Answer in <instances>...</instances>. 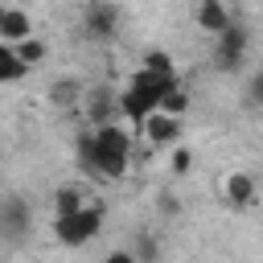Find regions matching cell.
I'll return each instance as SVG.
<instances>
[{"label": "cell", "instance_id": "cell-1", "mask_svg": "<svg viewBox=\"0 0 263 263\" xmlns=\"http://www.w3.org/2000/svg\"><path fill=\"white\" fill-rule=\"evenodd\" d=\"M78 168L95 181H119L132 164V132H123L119 123H103V127H86L74 144Z\"/></svg>", "mask_w": 263, "mask_h": 263}, {"label": "cell", "instance_id": "cell-2", "mask_svg": "<svg viewBox=\"0 0 263 263\" xmlns=\"http://www.w3.org/2000/svg\"><path fill=\"white\" fill-rule=\"evenodd\" d=\"M103 222H107V205L99 201H90V205H82L78 214H66V218H53V238L62 242V247H82V242H90L99 230H103Z\"/></svg>", "mask_w": 263, "mask_h": 263}, {"label": "cell", "instance_id": "cell-3", "mask_svg": "<svg viewBox=\"0 0 263 263\" xmlns=\"http://www.w3.org/2000/svg\"><path fill=\"white\" fill-rule=\"evenodd\" d=\"M82 33L90 41H115V33H119V4L115 0H86Z\"/></svg>", "mask_w": 263, "mask_h": 263}, {"label": "cell", "instance_id": "cell-4", "mask_svg": "<svg viewBox=\"0 0 263 263\" xmlns=\"http://www.w3.org/2000/svg\"><path fill=\"white\" fill-rule=\"evenodd\" d=\"M247 45H251V33H247L242 25H230V29L218 33V41H214V66H218L222 74H234V70L242 66V58H247Z\"/></svg>", "mask_w": 263, "mask_h": 263}, {"label": "cell", "instance_id": "cell-5", "mask_svg": "<svg viewBox=\"0 0 263 263\" xmlns=\"http://www.w3.org/2000/svg\"><path fill=\"white\" fill-rule=\"evenodd\" d=\"M140 132H144V140L152 144V148H173V144H181V115H168V111H152L144 123H140Z\"/></svg>", "mask_w": 263, "mask_h": 263}, {"label": "cell", "instance_id": "cell-6", "mask_svg": "<svg viewBox=\"0 0 263 263\" xmlns=\"http://www.w3.org/2000/svg\"><path fill=\"white\" fill-rule=\"evenodd\" d=\"M29 226H33L29 201H25V197H16V193H8V197L0 201V230H4V238L16 247V242L29 234Z\"/></svg>", "mask_w": 263, "mask_h": 263}, {"label": "cell", "instance_id": "cell-7", "mask_svg": "<svg viewBox=\"0 0 263 263\" xmlns=\"http://www.w3.org/2000/svg\"><path fill=\"white\" fill-rule=\"evenodd\" d=\"M222 193H226V205H234V210H251L255 201H259V181L251 177V173H226V181H222Z\"/></svg>", "mask_w": 263, "mask_h": 263}, {"label": "cell", "instance_id": "cell-8", "mask_svg": "<svg viewBox=\"0 0 263 263\" xmlns=\"http://www.w3.org/2000/svg\"><path fill=\"white\" fill-rule=\"evenodd\" d=\"M25 37H33V16H29L25 8L8 4V8L0 12V41H4V45H21Z\"/></svg>", "mask_w": 263, "mask_h": 263}, {"label": "cell", "instance_id": "cell-9", "mask_svg": "<svg viewBox=\"0 0 263 263\" xmlns=\"http://www.w3.org/2000/svg\"><path fill=\"white\" fill-rule=\"evenodd\" d=\"M193 21H197V29L201 33H226L234 21H230V8L222 4V0H197V8H193Z\"/></svg>", "mask_w": 263, "mask_h": 263}, {"label": "cell", "instance_id": "cell-10", "mask_svg": "<svg viewBox=\"0 0 263 263\" xmlns=\"http://www.w3.org/2000/svg\"><path fill=\"white\" fill-rule=\"evenodd\" d=\"M115 111H119V99L111 95V90H90V99H86V119H90V127H103V123H115Z\"/></svg>", "mask_w": 263, "mask_h": 263}, {"label": "cell", "instance_id": "cell-11", "mask_svg": "<svg viewBox=\"0 0 263 263\" xmlns=\"http://www.w3.org/2000/svg\"><path fill=\"white\" fill-rule=\"evenodd\" d=\"M33 66L16 53V45H0V82H21Z\"/></svg>", "mask_w": 263, "mask_h": 263}, {"label": "cell", "instance_id": "cell-12", "mask_svg": "<svg viewBox=\"0 0 263 263\" xmlns=\"http://www.w3.org/2000/svg\"><path fill=\"white\" fill-rule=\"evenodd\" d=\"M82 205H90V201H86V193H82L78 185H62V189H53V218L78 214Z\"/></svg>", "mask_w": 263, "mask_h": 263}, {"label": "cell", "instance_id": "cell-13", "mask_svg": "<svg viewBox=\"0 0 263 263\" xmlns=\"http://www.w3.org/2000/svg\"><path fill=\"white\" fill-rule=\"evenodd\" d=\"M132 251H136V259H140V263H156V255H160V242H156L148 230H136V238H132Z\"/></svg>", "mask_w": 263, "mask_h": 263}, {"label": "cell", "instance_id": "cell-14", "mask_svg": "<svg viewBox=\"0 0 263 263\" xmlns=\"http://www.w3.org/2000/svg\"><path fill=\"white\" fill-rule=\"evenodd\" d=\"M160 111H168V115H185V111H189V90H185V86H173V90L160 99Z\"/></svg>", "mask_w": 263, "mask_h": 263}, {"label": "cell", "instance_id": "cell-15", "mask_svg": "<svg viewBox=\"0 0 263 263\" xmlns=\"http://www.w3.org/2000/svg\"><path fill=\"white\" fill-rule=\"evenodd\" d=\"M16 53H21L29 66H37V62H45V41H41V37H25V41L16 45Z\"/></svg>", "mask_w": 263, "mask_h": 263}, {"label": "cell", "instance_id": "cell-16", "mask_svg": "<svg viewBox=\"0 0 263 263\" xmlns=\"http://www.w3.org/2000/svg\"><path fill=\"white\" fill-rule=\"evenodd\" d=\"M74 99H78V86H74V82H53V86H49V103H53V107H70Z\"/></svg>", "mask_w": 263, "mask_h": 263}, {"label": "cell", "instance_id": "cell-17", "mask_svg": "<svg viewBox=\"0 0 263 263\" xmlns=\"http://www.w3.org/2000/svg\"><path fill=\"white\" fill-rule=\"evenodd\" d=\"M242 103H247L251 111H259V107H263V70H259V74H251V82H247V90H242Z\"/></svg>", "mask_w": 263, "mask_h": 263}, {"label": "cell", "instance_id": "cell-18", "mask_svg": "<svg viewBox=\"0 0 263 263\" xmlns=\"http://www.w3.org/2000/svg\"><path fill=\"white\" fill-rule=\"evenodd\" d=\"M144 70H152V74H177V70H173V58H168V53H160V49L144 53Z\"/></svg>", "mask_w": 263, "mask_h": 263}, {"label": "cell", "instance_id": "cell-19", "mask_svg": "<svg viewBox=\"0 0 263 263\" xmlns=\"http://www.w3.org/2000/svg\"><path fill=\"white\" fill-rule=\"evenodd\" d=\"M189 164H193V152H189V148H173V156H168V168H173L177 177H185V173H189Z\"/></svg>", "mask_w": 263, "mask_h": 263}, {"label": "cell", "instance_id": "cell-20", "mask_svg": "<svg viewBox=\"0 0 263 263\" xmlns=\"http://www.w3.org/2000/svg\"><path fill=\"white\" fill-rule=\"evenodd\" d=\"M156 214H160V218H177V214H181V201H177L173 193H160V197H156Z\"/></svg>", "mask_w": 263, "mask_h": 263}, {"label": "cell", "instance_id": "cell-21", "mask_svg": "<svg viewBox=\"0 0 263 263\" xmlns=\"http://www.w3.org/2000/svg\"><path fill=\"white\" fill-rule=\"evenodd\" d=\"M103 263H140V259H136V251H132V247H119V251H111Z\"/></svg>", "mask_w": 263, "mask_h": 263}]
</instances>
